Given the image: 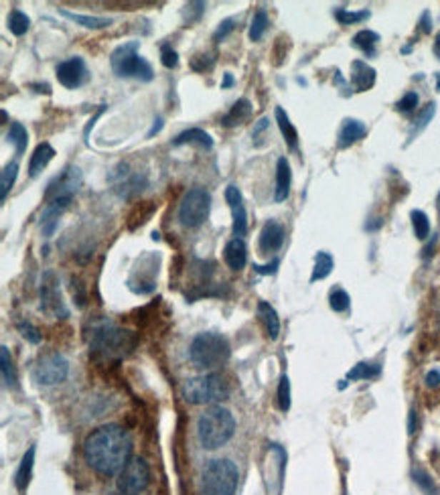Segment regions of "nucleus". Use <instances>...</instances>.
I'll use <instances>...</instances> for the list:
<instances>
[{"label": "nucleus", "mask_w": 440, "mask_h": 495, "mask_svg": "<svg viewBox=\"0 0 440 495\" xmlns=\"http://www.w3.org/2000/svg\"><path fill=\"white\" fill-rule=\"evenodd\" d=\"M132 455V439L120 424H104L91 431L84 443L86 463L100 475H118Z\"/></svg>", "instance_id": "f257e3e1"}, {"label": "nucleus", "mask_w": 440, "mask_h": 495, "mask_svg": "<svg viewBox=\"0 0 440 495\" xmlns=\"http://www.w3.org/2000/svg\"><path fill=\"white\" fill-rule=\"evenodd\" d=\"M236 432V419L227 408L214 404L205 408L197 419V436L203 449L215 451L229 443Z\"/></svg>", "instance_id": "f03ea898"}, {"label": "nucleus", "mask_w": 440, "mask_h": 495, "mask_svg": "<svg viewBox=\"0 0 440 495\" xmlns=\"http://www.w3.org/2000/svg\"><path fill=\"white\" fill-rule=\"evenodd\" d=\"M91 354L101 359H120L134 349V335L120 329L112 321H100L91 327Z\"/></svg>", "instance_id": "7ed1b4c3"}, {"label": "nucleus", "mask_w": 440, "mask_h": 495, "mask_svg": "<svg viewBox=\"0 0 440 495\" xmlns=\"http://www.w3.org/2000/svg\"><path fill=\"white\" fill-rule=\"evenodd\" d=\"M229 356H231L229 341L221 333L215 331H205L195 335L189 345V357L193 366L199 369L221 368L224 364H227Z\"/></svg>", "instance_id": "20e7f679"}, {"label": "nucleus", "mask_w": 440, "mask_h": 495, "mask_svg": "<svg viewBox=\"0 0 440 495\" xmlns=\"http://www.w3.org/2000/svg\"><path fill=\"white\" fill-rule=\"evenodd\" d=\"M183 398L189 404H217L229 396V381L221 374H205L183 384Z\"/></svg>", "instance_id": "39448f33"}, {"label": "nucleus", "mask_w": 440, "mask_h": 495, "mask_svg": "<svg viewBox=\"0 0 440 495\" xmlns=\"http://www.w3.org/2000/svg\"><path fill=\"white\" fill-rule=\"evenodd\" d=\"M139 41H128L124 45L116 47L110 55V65L116 77H134L140 81H152L154 71L152 65L140 57Z\"/></svg>", "instance_id": "423d86ee"}, {"label": "nucleus", "mask_w": 440, "mask_h": 495, "mask_svg": "<svg viewBox=\"0 0 440 495\" xmlns=\"http://www.w3.org/2000/svg\"><path fill=\"white\" fill-rule=\"evenodd\" d=\"M239 473L229 459H214L203 469V494L234 495L238 489Z\"/></svg>", "instance_id": "0eeeda50"}, {"label": "nucleus", "mask_w": 440, "mask_h": 495, "mask_svg": "<svg viewBox=\"0 0 440 495\" xmlns=\"http://www.w3.org/2000/svg\"><path fill=\"white\" fill-rule=\"evenodd\" d=\"M209 209H211L209 191L205 187H191L181 199L176 217L183 228H199L209 217Z\"/></svg>", "instance_id": "6e6552de"}, {"label": "nucleus", "mask_w": 440, "mask_h": 495, "mask_svg": "<svg viewBox=\"0 0 440 495\" xmlns=\"http://www.w3.org/2000/svg\"><path fill=\"white\" fill-rule=\"evenodd\" d=\"M151 483V469L144 459L134 457L128 461L124 469L118 473L116 487L122 495H139L142 494Z\"/></svg>", "instance_id": "1a4fd4ad"}, {"label": "nucleus", "mask_w": 440, "mask_h": 495, "mask_svg": "<svg viewBox=\"0 0 440 495\" xmlns=\"http://www.w3.org/2000/svg\"><path fill=\"white\" fill-rule=\"evenodd\" d=\"M67 374H69V361L57 351L39 357L35 368H33V378L41 386L61 384L67 378Z\"/></svg>", "instance_id": "9d476101"}, {"label": "nucleus", "mask_w": 440, "mask_h": 495, "mask_svg": "<svg viewBox=\"0 0 440 495\" xmlns=\"http://www.w3.org/2000/svg\"><path fill=\"white\" fill-rule=\"evenodd\" d=\"M81 183H84L81 171L76 165L65 166L57 177L49 181L43 199H45V204L55 201V199H71L77 193V189L81 187Z\"/></svg>", "instance_id": "9b49d317"}, {"label": "nucleus", "mask_w": 440, "mask_h": 495, "mask_svg": "<svg viewBox=\"0 0 440 495\" xmlns=\"http://www.w3.org/2000/svg\"><path fill=\"white\" fill-rule=\"evenodd\" d=\"M41 311H45L47 315L55 319L67 317V309L61 299V291H59V282L53 272H45L43 280H41Z\"/></svg>", "instance_id": "f8f14e48"}, {"label": "nucleus", "mask_w": 440, "mask_h": 495, "mask_svg": "<svg viewBox=\"0 0 440 495\" xmlns=\"http://www.w3.org/2000/svg\"><path fill=\"white\" fill-rule=\"evenodd\" d=\"M159 274V256L146 254L139 260L132 276L128 279V286L139 294L154 291V276Z\"/></svg>", "instance_id": "ddd939ff"}, {"label": "nucleus", "mask_w": 440, "mask_h": 495, "mask_svg": "<svg viewBox=\"0 0 440 495\" xmlns=\"http://www.w3.org/2000/svg\"><path fill=\"white\" fill-rule=\"evenodd\" d=\"M55 76L59 79L63 88L77 89L81 88L89 79L88 65L84 61V57H69L55 67Z\"/></svg>", "instance_id": "4468645a"}, {"label": "nucleus", "mask_w": 440, "mask_h": 495, "mask_svg": "<svg viewBox=\"0 0 440 495\" xmlns=\"http://www.w3.org/2000/svg\"><path fill=\"white\" fill-rule=\"evenodd\" d=\"M226 201L231 209V219H234V226H231V231L236 238H241L248 234V211H246V205H244V197H241V191L236 187V185H227L226 187Z\"/></svg>", "instance_id": "2eb2a0df"}, {"label": "nucleus", "mask_w": 440, "mask_h": 495, "mask_svg": "<svg viewBox=\"0 0 440 495\" xmlns=\"http://www.w3.org/2000/svg\"><path fill=\"white\" fill-rule=\"evenodd\" d=\"M284 238H286L284 226L274 221V219H270V221H266L264 228L260 231V250L264 254L278 252L282 248V244H284Z\"/></svg>", "instance_id": "dca6fc26"}, {"label": "nucleus", "mask_w": 440, "mask_h": 495, "mask_svg": "<svg viewBox=\"0 0 440 495\" xmlns=\"http://www.w3.org/2000/svg\"><path fill=\"white\" fill-rule=\"evenodd\" d=\"M224 260L231 270H236V272L244 270L246 264H248V246H246V241L241 238H234V240L227 241L226 248H224Z\"/></svg>", "instance_id": "f3484780"}, {"label": "nucleus", "mask_w": 440, "mask_h": 495, "mask_svg": "<svg viewBox=\"0 0 440 495\" xmlns=\"http://www.w3.org/2000/svg\"><path fill=\"white\" fill-rule=\"evenodd\" d=\"M367 134V126L361 120L355 118H345L339 130V139H337V146L339 149H349L351 144L359 142Z\"/></svg>", "instance_id": "a211bd4d"}, {"label": "nucleus", "mask_w": 440, "mask_h": 495, "mask_svg": "<svg viewBox=\"0 0 440 495\" xmlns=\"http://www.w3.org/2000/svg\"><path fill=\"white\" fill-rule=\"evenodd\" d=\"M351 84L355 91H367L376 84V69L361 59H355L351 64Z\"/></svg>", "instance_id": "6ab92c4d"}, {"label": "nucleus", "mask_w": 440, "mask_h": 495, "mask_svg": "<svg viewBox=\"0 0 440 495\" xmlns=\"http://www.w3.org/2000/svg\"><path fill=\"white\" fill-rule=\"evenodd\" d=\"M290 183H292L290 163L284 156H280L276 163V187H274V201L276 204H282L289 199Z\"/></svg>", "instance_id": "aec40b11"}, {"label": "nucleus", "mask_w": 440, "mask_h": 495, "mask_svg": "<svg viewBox=\"0 0 440 495\" xmlns=\"http://www.w3.org/2000/svg\"><path fill=\"white\" fill-rule=\"evenodd\" d=\"M53 156H55V149L51 146L49 142L37 144L33 154H31V161H29V175L33 179L37 177L39 173L53 161Z\"/></svg>", "instance_id": "412c9836"}, {"label": "nucleus", "mask_w": 440, "mask_h": 495, "mask_svg": "<svg viewBox=\"0 0 440 495\" xmlns=\"http://www.w3.org/2000/svg\"><path fill=\"white\" fill-rule=\"evenodd\" d=\"M258 317L262 321L268 337H270L272 341H276L278 335H280V319H278L276 309L270 305V303H266V301H260V303H258Z\"/></svg>", "instance_id": "4be33fe9"}, {"label": "nucleus", "mask_w": 440, "mask_h": 495, "mask_svg": "<svg viewBox=\"0 0 440 495\" xmlns=\"http://www.w3.org/2000/svg\"><path fill=\"white\" fill-rule=\"evenodd\" d=\"M181 144H195V146H199V149L209 151V149H214V139H211L205 130H201V128H189V130L181 132V134L173 140V146H181Z\"/></svg>", "instance_id": "5701e85b"}, {"label": "nucleus", "mask_w": 440, "mask_h": 495, "mask_svg": "<svg viewBox=\"0 0 440 495\" xmlns=\"http://www.w3.org/2000/svg\"><path fill=\"white\" fill-rule=\"evenodd\" d=\"M251 116V102L248 98H241L238 102L231 106V110L221 118V124L226 128H234L244 124L246 120H250Z\"/></svg>", "instance_id": "b1692460"}, {"label": "nucleus", "mask_w": 440, "mask_h": 495, "mask_svg": "<svg viewBox=\"0 0 440 495\" xmlns=\"http://www.w3.org/2000/svg\"><path fill=\"white\" fill-rule=\"evenodd\" d=\"M0 369H2V381H4V386H6V388H11V390L19 388L16 368H14L13 356H11V351H9V347H6V345H2V347H0Z\"/></svg>", "instance_id": "393cba45"}, {"label": "nucleus", "mask_w": 440, "mask_h": 495, "mask_svg": "<svg viewBox=\"0 0 440 495\" xmlns=\"http://www.w3.org/2000/svg\"><path fill=\"white\" fill-rule=\"evenodd\" d=\"M274 116H276V124L278 128H280V132H282L284 140H286V144H289L292 151H296V149H299V132H296L294 124L290 122L289 114H286V112L278 106L276 110H274Z\"/></svg>", "instance_id": "a878e982"}, {"label": "nucleus", "mask_w": 440, "mask_h": 495, "mask_svg": "<svg viewBox=\"0 0 440 495\" xmlns=\"http://www.w3.org/2000/svg\"><path fill=\"white\" fill-rule=\"evenodd\" d=\"M59 14L74 21L76 25L86 26V29H106V26L112 25V19H104V16H89V14H79V13H71L67 9H59Z\"/></svg>", "instance_id": "bb28decb"}, {"label": "nucleus", "mask_w": 440, "mask_h": 495, "mask_svg": "<svg viewBox=\"0 0 440 495\" xmlns=\"http://www.w3.org/2000/svg\"><path fill=\"white\" fill-rule=\"evenodd\" d=\"M33 467H35V446H31L25 453V457L21 461V467L14 475V485L19 491L26 489V485L31 481V475H33Z\"/></svg>", "instance_id": "cd10ccee"}, {"label": "nucleus", "mask_w": 440, "mask_h": 495, "mask_svg": "<svg viewBox=\"0 0 440 495\" xmlns=\"http://www.w3.org/2000/svg\"><path fill=\"white\" fill-rule=\"evenodd\" d=\"M114 189H116V193H118L122 199H132V197H136V195H140L142 191L146 189V177L132 175V177H128L126 181H122V183H118Z\"/></svg>", "instance_id": "c85d7f7f"}, {"label": "nucleus", "mask_w": 440, "mask_h": 495, "mask_svg": "<svg viewBox=\"0 0 440 495\" xmlns=\"http://www.w3.org/2000/svg\"><path fill=\"white\" fill-rule=\"evenodd\" d=\"M377 41H379V35H377V33L369 31V29H364V31H359V33L353 37L351 43L353 47H357L359 51H364L367 57H374V55H376Z\"/></svg>", "instance_id": "c756f323"}, {"label": "nucleus", "mask_w": 440, "mask_h": 495, "mask_svg": "<svg viewBox=\"0 0 440 495\" xmlns=\"http://www.w3.org/2000/svg\"><path fill=\"white\" fill-rule=\"evenodd\" d=\"M16 177H19V163L13 161V163H9V165L4 166L2 173H0V201H2V204L6 201L9 193H11V189L14 187Z\"/></svg>", "instance_id": "7c9ffc66"}, {"label": "nucleus", "mask_w": 440, "mask_h": 495, "mask_svg": "<svg viewBox=\"0 0 440 495\" xmlns=\"http://www.w3.org/2000/svg\"><path fill=\"white\" fill-rule=\"evenodd\" d=\"M333 268H335V260H333V256L329 254V252H319V254L314 256V268H313V274H311V282L327 279L329 274L333 272Z\"/></svg>", "instance_id": "2f4dec72"}, {"label": "nucleus", "mask_w": 440, "mask_h": 495, "mask_svg": "<svg viewBox=\"0 0 440 495\" xmlns=\"http://www.w3.org/2000/svg\"><path fill=\"white\" fill-rule=\"evenodd\" d=\"M9 142L14 146V151L19 156H23L26 151V144H29V132L26 128L21 124V122H13L11 128H9V134H6Z\"/></svg>", "instance_id": "473e14b6"}, {"label": "nucleus", "mask_w": 440, "mask_h": 495, "mask_svg": "<svg viewBox=\"0 0 440 495\" xmlns=\"http://www.w3.org/2000/svg\"><path fill=\"white\" fill-rule=\"evenodd\" d=\"M381 374V368L376 366V364H367V361H361L357 364L355 368H351L347 371V380L357 381V380H371V378H377Z\"/></svg>", "instance_id": "72a5a7b5"}, {"label": "nucleus", "mask_w": 440, "mask_h": 495, "mask_svg": "<svg viewBox=\"0 0 440 495\" xmlns=\"http://www.w3.org/2000/svg\"><path fill=\"white\" fill-rule=\"evenodd\" d=\"M268 25H270L268 13H266L264 9H258V11L254 13V19H251L250 41H254V43L262 41V37H264V33H266V29H268Z\"/></svg>", "instance_id": "f704fd0d"}, {"label": "nucleus", "mask_w": 440, "mask_h": 495, "mask_svg": "<svg viewBox=\"0 0 440 495\" xmlns=\"http://www.w3.org/2000/svg\"><path fill=\"white\" fill-rule=\"evenodd\" d=\"M154 209H156V205L152 204V201H142V204L136 205V209L130 214L128 228L136 229L139 226H142V224H146V221H149V217L154 214Z\"/></svg>", "instance_id": "c9c22d12"}, {"label": "nucleus", "mask_w": 440, "mask_h": 495, "mask_svg": "<svg viewBox=\"0 0 440 495\" xmlns=\"http://www.w3.org/2000/svg\"><path fill=\"white\" fill-rule=\"evenodd\" d=\"M29 29H31V19L23 11L14 9L13 13L9 14V31L13 33L14 37H23Z\"/></svg>", "instance_id": "e433bc0d"}, {"label": "nucleus", "mask_w": 440, "mask_h": 495, "mask_svg": "<svg viewBox=\"0 0 440 495\" xmlns=\"http://www.w3.org/2000/svg\"><path fill=\"white\" fill-rule=\"evenodd\" d=\"M434 114H436V104L430 102L426 104L422 110H420V114H418V118L414 120V124H412V130H410V140L416 139V134L418 132H422L424 128L428 126V122L434 118Z\"/></svg>", "instance_id": "4c0bfd02"}, {"label": "nucleus", "mask_w": 440, "mask_h": 495, "mask_svg": "<svg viewBox=\"0 0 440 495\" xmlns=\"http://www.w3.org/2000/svg\"><path fill=\"white\" fill-rule=\"evenodd\" d=\"M410 217H412V228H414L416 238L418 240H426L428 236H430V219H428L426 214L420 211V209H414L410 214Z\"/></svg>", "instance_id": "58836bf2"}, {"label": "nucleus", "mask_w": 440, "mask_h": 495, "mask_svg": "<svg viewBox=\"0 0 440 495\" xmlns=\"http://www.w3.org/2000/svg\"><path fill=\"white\" fill-rule=\"evenodd\" d=\"M329 305L335 313H345L349 306H351V296L347 294V291H343L341 286L333 289L331 294H329Z\"/></svg>", "instance_id": "ea45409f"}, {"label": "nucleus", "mask_w": 440, "mask_h": 495, "mask_svg": "<svg viewBox=\"0 0 440 495\" xmlns=\"http://www.w3.org/2000/svg\"><path fill=\"white\" fill-rule=\"evenodd\" d=\"M371 16L369 11H359V13H351L347 9H337L335 11V19L339 21L341 25H357V23H364Z\"/></svg>", "instance_id": "a19ab883"}, {"label": "nucleus", "mask_w": 440, "mask_h": 495, "mask_svg": "<svg viewBox=\"0 0 440 495\" xmlns=\"http://www.w3.org/2000/svg\"><path fill=\"white\" fill-rule=\"evenodd\" d=\"M412 477H414V483L424 491L426 495H439V487L436 483L432 481V477L428 475L424 469H414L412 471Z\"/></svg>", "instance_id": "79ce46f5"}, {"label": "nucleus", "mask_w": 440, "mask_h": 495, "mask_svg": "<svg viewBox=\"0 0 440 495\" xmlns=\"http://www.w3.org/2000/svg\"><path fill=\"white\" fill-rule=\"evenodd\" d=\"M205 9H207L205 2H189V4H185V9H183V21H185V25L197 23L203 16V13H205Z\"/></svg>", "instance_id": "37998d69"}, {"label": "nucleus", "mask_w": 440, "mask_h": 495, "mask_svg": "<svg viewBox=\"0 0 440 495\" xmlns=\"http://www.w3.org/2000/svg\"><path fill=\"white\" fill-rule=\"evenodd\" d=\"M215 64V53H197V55H193L191 57V69L193 71H197V74H203V71H207V69H211Z\"/></svg>", "instance_id": "c03bdc74"}, {"label": "nucleus", "mask_w": 440, "mask_h": 495, "mask_svg": "<svg viewBox=\"0 0 440 495\" xmlns=\"http://www.w3.org/2000/svg\"><path fill=\"white\" fill-rule=\"evenodd\" d=\"M278 406L282 412L290 410V380L289 376H282L278 384Z\"/></svg>", "instance_id": "a18cd8bd"}, {"label": "nucleus", "mask_w": 440, "mask_h": 495, "mask_svg": "<svg viewBox=\"0 0 440 495\" xmlns=\"http://www.w3.org/2000/svg\"><path fill=\"white\" fill-rule=\"evenodd\" d=\"M16 329L21 331V335H23L29 343H33V345L41 343V333H39L37 327H35V325H31L29 321H21V323H16Z\"/></svg>", "instance_id": "49530a36"}, {"label": "nucleus", "mask_w": 440, "mask_h": 495, "mask_svg": "<svg viewBox=\"0 0 440 495\" xmlns=\"http://www.w3.org/2000/svg\"><path fill=\"white\" fill-rule=\"evenodd\" d=\"M418 102H420V100H418V94H416V91H408L402 100L396 104V110H398V112H404V114H408V112L416 110Z\"/></svg>", "instance_id": "de8ad7c7"}, {"label": "nucleus", "mask_w": 440, "mask_h": 495, "mask_svg": "<svg viewBox=\"0 0 440 495\" xmlns=\"http://www.w3.org/2000/svg\"><path fill=\"white\" fill-rule=\"evenodd\" d=\"M161 64L166 69H175L176 65H179V55H176V51L171 45H163L161 47Z\"/></svg>", "instance_id": "09e8293b"}, {"label": "nucleus", "mask_w": 440, "mask_h": 495, "mask_svg": "<svg viewBox=\"0 0 440 495\" xmlns=\"http://www.w3.org/2000/svg\"><path fill=\"white\" fill-rule=\"evenodd\" d=\"M236 29V19H226V21H221L219 23V26L215 29V33H214V41L215 43H219V41H224V39L231 33Z\"/></svg>", "instance_id": "8fccbe9b"}, {"label": "nucleus", "mask_w": 440, "mask_h": 495, "mask_svg": "<svg viewBox=\"0 0 440 495\" xmlns=\"http://www.w3.org/2000/svg\"><path fill=\"white\" fill-rule=\"evenodd\" d=\"M270 128V118H260L256 124H254V130H251V139H254V146H260L262 144V134Z\"/></svg>", "instance_id": "3c124183"}, {"label": "nucleus", "mask_w": 440, "mask_h": 495, "mask_svg": "<svg viewBox=\"0 0 440 495\" xmlns=\"http://www.w3.org/2000/svg\"><path fill=\"white\" fill-rule=\"evenodd\" d=\"M71 294H74V299L77 301V306L86 305V289H84L81 280L76 279V276L71 279Z\"/></svg>", "instance_id": "603ef678"}, {"label": "nucleus", "mask_w": 440, "mask_h": 495, "mask_svg": "<svg viewBox=\"0 0 440 495\" xmlns=\"http://www.w3.org/2000/svg\"><path fill=\"white\" fill-rule=\"evenodd\" d=\"M278 266H280V260H278V258H274V260H272L270 264H266V266L254 264V270H256V272H260V274H274Z\"/></svg>", "instance_id": "864d4df0"}, {"label": "nucleus", "mask_w": 440, "mask_h": 495, "mask_svg": "<svg viewBox=\"0 0 440 495\" xmlns=\"http://www.w3.org/2000/svg\"><path fill=\"white\" fill-rule=\"evenodd\" d=\"M424 381H426L428 388H439L440 386V371L439 369H430L426 374V378H424Z\"/></svg>", "instance_id": "5fc2aeb1"}, {"label": "nucleus", "mask_w": 440, "mask_h": 495, "mask_svg": "<svg viewBox=\"0 0 440 495\" xmlns=\"http://www.w3.org/2000/svg\"><path fill=\"white\" fill-rule=\"evenodd\" d=\"M106 108H108V106H101L100 110L96 112V116H94V118L88 122V126H86V130H84V140H86V144H89V132H91V128H94V124H96V120L106 112Z\"/></svg>", "instance_id": "6e6d98bb"}, {"label": "nucleus", "mask_w": 440, "mask_h": 495, "mask_svg": "<svg viewBox=\"0 0 440 495\" xmlns=\"http://www.w3.org/2000/svg\"><path fill=\"white\" fill-rule=\"evenodd\" d=\"M163 126H164L163 118H161V116H156V118H154V124H152V128L149 130V132H146V139H152L154 134H159V132L163 130Z\"/></svg>", "instance_id": "4d7b16f0"}, {"label": "nucleus", "mask_w": 440, "mask_h": 495, "mask_svg": "<svg viewBox=\"0 0 440 495\" xmlns=\"http://www.w3.org/2000/svg\"><path fill=\"white\" fill-rule=\"evenodd\" d=\"M31 88H35V91H39V94H47V96L51 94L49 84H31Z\"/></svg>", "instance_id": "13d9d810"}, {"label": "nucleus", "mask_w": 440, "mask_h": 495, "mask_svg": "<svg viewBox=\"0 0 440 495\" xmlns=\"http://www.w3.org/2000/svg\"><path fill=\"white\" fill-rule=\"evenodd\" d=\"M234 84H236V79H234V76H231V74H224V81H221V89L231 88Z\"/></svg>", "instance_id": "bf43d9fd"}, {"label": "nucleus", "mask_w": 440, "mask_h": 495, "mask_svg": "<svg viewBox=\"0 0 440 495\" xmlns=\"http://www.w3.org/2000/svg\"><path fill=\"white\" fill-rule=\"evenodd\" d=\"M408 432H410V434H414V432H416V412H414V410L410 412V422H408Z\"/></svg>", "instance_id": "052dcab7"}, {"label": "nucleus", "mask_w": 440, "mask_h": 495, "mask_svg": "<svg viewBox=\"0 0 440 495\" xmlns=\"http://www.w3.org/2000/svg\"><path fill=\"white\" fill-rule=\"evenodd\" d=\"M422 29L424 33H430V13L422 14Z\"/></svg>", "instance_id": "680f3d73"}, {"label": "nucleus", "mask_w": 440, "mask_h": 495, "mask_svg": "<svg viewBox=\"0 0 440 495\" xmlns=\"http://www.w3.org/2000/svg\"><path fill=\"white\" fill-rule=\"evenodd\" d=\"M434 55L440 59V33L436 35V41H434Z\"/></svg>", "instance_id": "e2e57ef3"}, {"label": "nucleus", "mask_w": 440, "mask_h": 495, "mask_svg": "<svg viewBox=\"0 0 440 495\" xmlns=\"http://www.w3.org/2000/svg\"><path fill=\"white\" fill-rule=\"evenodd\" d=\"M436 89H440V71L436 74Z\"/></svg>", "instance_id": "0e129e2a"}, {"label": "nucleus", "mask_w": 440, "mask_h": 495, "mask_svg": "<svg viewBox=\"0 0 440 495\" xmlns=\"http://www.w3.org/2000/svg\"><path fill=\"white\" fill-rule=\"evenodd\" d=\"M436 201H439V205H440V193H439V197H436Z\"/></svg>", "instance_id": "69168bd1"}]
</instances>
